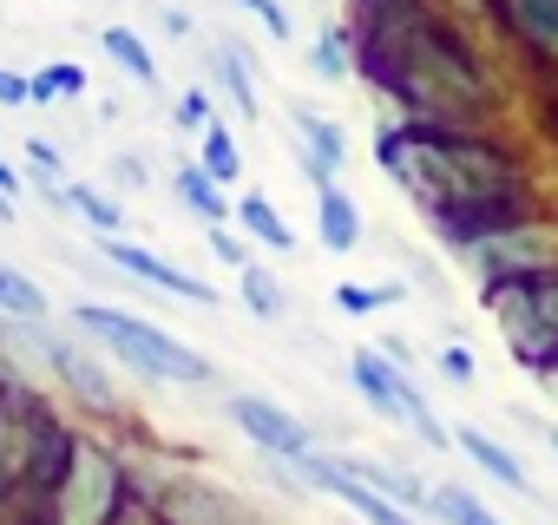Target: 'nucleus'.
<instances>
[{"instance_id":"nucleus-15","label":"nucleus","mask_w":558,"mask_h":525,"mask_svg":"<svg viewBox=\"0 0 558 525\" xmlns=\"http://www.w3.org/2000/svg\"><path fill=\"white\" fill-rule=\"evenodd\" d=\"M236 230H243L250 243H263L269 256H290V249H296V230L283 223V210H276L263 191H243V197H236Z\"/></svg>"},{"instance_id":"nucleus-20","label":"nucleus","mask_w":558,"mask_h":525,"mask_svg":"<svg viewBox=\"0 0 558 525\" xmlns=\"http://www.w3.org/2000/svg\"><path fill=\"white\" fill-rule=\"evenodd\" d=\"M0 316H8V322H47L53 316L47 290L27 270H14V262H0Z\"/></svg>"},{"instance_id":"nucleus-19","label":"nucleus","mask_w":558,"mask_h":525,"mask_svg":"<svg viewBox=\"0 0 558 525\" xmlns=\"http://www.w3.org/2000/svg\"><path fill=\"white\" fill-rule=\"evenodd\" d=\"M427 512L440 518V525H506L480 492H466V486H453V479H440V486H427Z\"/></svg>"},{"instance_id":"nucleus-8","label":"nucleus","mask_w":558,"mask_h":525,"mask_svg":"<svg viewBox=\"0 0 558 525\" xmlns=\"http://www.w3.org/2000/svg\"><path fill=\"white\" fill-rule=\"evenodd\" d=\"M99 256L112 262V270H125L132 283H151V290H165V296H178V303H197V309H217L223 296L204 283V277H191V270H178V262H165L158 249H145V243H125V236H99Z\"/></svg>"},{"instance_id":"nucleus-6","label":"nucleus","mask_w":558,"mask_h":525,"mask_svg":"<svg viewBox=\"0 0 558 525\" xmlns=\"http://www.w3.org/2000/svg\"><path fill=\"white\" fill-rule=\"evenodd\" d=\"M466 270L480 277V290L512 283V277H545V270H558V223L525 217V223L486 236L480 249H466Z\"/></svg>"},{"instance_id":"nucleus-13","label":"nucleus","mask_w":558,"mask_h":525,"mask_svg":"<svg viewBox=\"0 0 558 525\" xmlns=\"http://www.w3.org/2000/svg\"><path fill=\"white\" fill-rule=\"evenodd\" d=\"M316 236H323V249H329V256L362 249V204H355L342 184L316 191Z\"/></svg>"},{"instance_id":"nucleus-31","label":"nucleus","mask_w":558,"mask_h":525,"mask_svg":"<svg viewBox=\"0 0 558 525\" xmlns=\"http://www.w3.org/2000/svg\"><path fill=\"white\" fill-rule=\"evenodd\" d=\"M0 106H34V86H27V73L0 66Z\"/></svg>"},{"instance_id":"nucleus-23","label":"nucleus","mask_w":558,"mask_h":525,"mask_svg":"<svg viewBox=\"0 0 558 525\" xmlns=\"http://www.w3.org/2000/svg\"><path fill=\"white\" fill-rule=\"evenodd\" d=\"M27 86H34V106H60V99H86V66H73V60H53V66H40V73H27Z\"/></svg>"},{"instance_id":"nucleus-26","label":"nucleus","mask_w":558,"mask_h":525,"mask_svg":"<svg viewBox=\"0 0 558 525\" xmlns=\"http://www.w3.org/2000/svg\"><path fill=\"white\" fill-rule=\"evenodd\" d=\"M204 243H210V256L223 262V270H243V262H256V256H250V236H236L230 223H217V230H204Z\"/></svg>"},{"instance_id":"nucleus-32","label":"nucleus","mask_w":558,"mask_h":525,"mask_svg":"<svg viewBox=\"0 0 558 525\" xmlns=\"http://www.w3.org/2000/svg\"><path fill=\"white\" fill-rule=\"evenodd\" d=\"M158 21H165V27H171V40H191V14H178V8H165V14H158Z\"/></svg>"},{"instance_id":"nucleus-2","label":"nucleus","mask_w":558,"mask_h":525,"mask_svg":"<svg viewBox=\"0 0 558 525\" xmlns=\"http://www.w3.org/2000/svg\"><path fill=\"white\" fill-rule=\"evenodd\" d=\"M73 329H80L99 355H112L119 368H132L138 381H158V388H210V381H217L210 355H197L191 342L165 335L158 322H145V316H132V309L80 303V309H73Z\"/></svg>"},{"instance_id":"nucleus-17","label":"nucleus","mask_w":558,"mask_h":525,"mask_svg":"<svg viewBox=\"0 0 558 525\" xmlns=\"http://www.w3.org/2000/svg\"><path fill=\"white\" fill-rule=\"evenodd\" d=\"M236 290H243V309H250L256 322H283V316H290V290H283V277H276L269 262H243V270H236Z\"/></svg>"},{"instance_id":"nucleus-18","label":"nucleus","mask_w":558,"mask_h":525,"mask_svg":"<svg viewBox=\"0 0 558 525\" xmlns=\"http://www.w3.org/2000/svg\"><path fill=\"white\" fill-rule=\"evenodd\" d=\"M99 47H106V60H112L125 80H138L145 93L158 86V60H151V47H145V34H138V27H106V34H99Z\"/></svg>"},{"instance_id":"nucleus-4","label":"nucleus","mask_w":558,"mask_h":525,"mask_svg":"<svg viewBox=\"0 0 558 525\" xmlns=\"http://www.w3.org/2000/svg\"><path fill=\"white\" fill-rule=\"evenodd\" d=\"M349 381H355V394L388 420V427H408L414 440H427V447H453V434L440 427V414H434V401L421 394V381H414V368H401V362H388L381 349H355L349 355Z\"/></svg>"},{"instance_id":"nucleus-9","label":"nucleus","mask_w":558,"mask_h":525,"mask_svg":"<svg viewBox=\"0 0 558 525\" xmlns=\"http://www.w3.org/2000/svg\"><path fill=\"white\" fill-rule=\"evenodd\" d=\"M290 145H296V164H303V178H310L316 191L342 184V164H349V132H342L329 112H316V106H290Z\"/></svg>"},{"instance_id":"nucleus-27","label":"nucleus","mask_w":558,"mask_h":525,"mask_svg":"<svg viewBox=\"0 0 558 525\" xmlns=\"http://www.w3.org/2000/svg\"><path fill=\"white\" fill-rule=\"evenodd\" d=\"M230 8H243L269 40H290V34H296V27H290V14H283V0H230Z\"/></svg>"},{"instance_id":"nucleus-7","label":"nucleus","mask_w":558,"mask_h":525,"mask_svg":"<svg viewBox=\"0 0 558 525\" xmlns=\"http://www.w3.org/2000/svg\"><path fill=\"white\" fill-rule=\"evenodd\" d=\"M223 420L263 453V460H283V466H303L310 453H316V434L283 407V401H269V394H250V388H236L230 401H223Z\"/></svg>"},{"instance_id":"nucleus-11","label":"nucleus","mask_w":558,"mask_h":525,"mask_svg":"<svg viewBox=\"0 0 558 525\" xmlns=\"http://www.w3.org/2000/svg\"><path fill=\"white\" fill-rule=\"evenodd\" d=\"M453 447H460V453H466V460H473V466H480L486 479H499L506 492H519V499H532V473L519 466V453H512L506 440H493L486 427H453Z\"/></svg>"},{"instance_id":"nucleus-35","label":"nucleus","mask_w":558,"mask_h":525,"mask_svg":"<svg viewBox=\"0 0 558 525\" xmlns=\"http://www.w3.org/2000/svg\"><path fill=\"white\" fill-rule=\"evenodd\" d=\"M0 223H14V204H8V197H0Z\"/></svg>"},{"instance_id":"nucleus-10","label":"nucleus","mask_w":558,"mask_h":525,"mask_svg":"<svg viewBox=\"0 0 558 525\" xmlns=\"http://www.w3.org/2000/svg\"><path fill=\"white\" fill-rule=\"evenodd\" d=\"M493 21L538 60L558 73V0H493Z\"/></svg>"},{"instance_id":"nucleus-21","label":"nucleus","mask_w":558,"mask_h":525,"mask_svg":"<svg viewBox=\"0 0 558 525\" xmlns=\"http://www.w3.org/2000/svg\"><path fill=\"white\" fill-rule=\"evenodd\" d=\"M310 66H316V80L349 86V73H355V34L349 27H323L316 47H310Z\"/></svg>"},{"instance_id":"nucleus-24","label":"nucleus","mask_w":558,"mask_h":525,"mask_svg":"<svg viewBox=\"0 0 558 525\" xmlns=\"http://www.w3.org/2000/svg\"><path fill=\"white\" fill-rule=\"evenodd\" d=\"M401 283H336V309L342 316H381L388 303H401Z\"/></svg>"},{"instance_id":"nucleus-28","label":"nucleus","mask_w":558,"mask_h":525,"mask_svg":"<svg viewBox=\"0 0 558 525\" xmlns=\"http://www.w3.org/2000/svg\"><path fill=\"white\" fill-rule=\"evenodd\" d=\"M27 171H34L40 184H66V158H60V145H47V138H27Z\"/></svg>"},{"instance_id":"nucleus-12","label":"nucleus","mask_w":558,"mask_h":525,"mask_svg":"<svg viewBox=\"0 0 558 525\" xmlns=\"http://www.w3.org/2000/svg\"><path fill=\"white\" fill-rule=\"evenodd\" d=\"M171 191H178V204H184V210H191L204 230H217V223H230V217H236L230 191H223V184H217V178H210L197 158H184V164L171 171Z\"/></svg>"},{"instance_id":"nucleus-3","label":"nucleus","mask_w":558,"mask_h":525,"mask_svg":"<svg viewBox=\"0 0 558 525\" xmlns=\"http://www.w3.org/2000/svg\"><path fill=\"white\" fill-rule=\"evenodd\" d=\"M480 303L499 322L512 362L525 375H538V381H558V270L493 283V290H480Z\"/></svg>"},{"instance_id":"nucleus-34","label":"nucleus","mask_w":558,"mask_h":525,"mask_svg":"<svg viewBox=\"0 0 558 525\" xmlns=\"http://www.w3.org/2000/svg\"><path fill=\"white\" fill-rule=\"evenodd\" d=\"M545 447H551V460H558V427H545Z\"/></svg>"},{"instance_id":"nucleus-5","label":"nucleus","mask_w":558,"mask_h":525,"mask_svg":"<svg viewBox=\"0 0 558 525\" xmlns=\"http://www.w3.org/2000/svg\"><path fill=\"white\" fill-rule=\"evenodd\" d=\"M125 499H132L125 492V466L99 440H73V460H66L47 512H53V525H112L125 512Z\"/></svg>"},{"instance_id":"nucleus-25","label":"nucleus","mask_w":558,"mask_h":525,"mask_svg":"<svg viewBox=\"0 0 558 525\" xmlns=\"http://www.w3.org/2000/svg\"><path fill=\"white\" fill-rule=\"evenodd\" d=\"M171 125H178L184 138H204V132L217 125V112H210V93H204V86L178 93V99H171Z\"/></svg>"},{"instance_id":"nucleus-29","label":"nucleus","mask_w":558,"mask_h":525,"mask_svg":"<svg viewBox=\"0 0 558 525\" xmlns=\"http://www.w3.org/2000/svg\"><path fill=\"white\" fill-rule=\"evenodd\" d=\"M434 368H440L453 388H473V375H480V362H473V349H466V342H447V349L434 355Z\"/></svg>"},{"instance_id":"nucleus-33","label":"nucleus","mask_w":558,"mask_h":525,"mask_svg":"<svg viewBox=\"0 0 558 525\" xmlns=\"http://www.w3.org/2000/svg\"><path fill=\"white\" fill-rule=\"evenodd\" d=\"M14 191H21V171H14L8 158H0V197H8V204H14Z\"/></svg>"},{"instance_id":"nucleus-22","label":"nucleus","mask_w":558,"mask_h":525,"mask_svg":"<svg viewBox=\"0 0 558 525\" xmlns=\"http://www.w3.org/2000/svg\"><path fill=\"white\" fill-rule=\"evenodd\" d=\"M197 164L230 191V184L243 178V145H236V132H230V125H210V132L197 138Z\"/></svg>"},{"instance_id":"nucleus-30","label":"nucleus","mask_w":558,"mask_h":525,"mask_svg":"<svg viewBox=\"0 0 558 525\" xmlns=\"http://www.w3.org/2000/svg\"><path fill=\"white\" fill-rule=\"evenodd\" d=\"M145 178H151V171H145V158H132V151H119V158H112V184L145 191Z\"/></svg>"},{"instance_id":"nucleus-1","label":"nucleus","mask_w":558,"mask_h":525,"mask_svg":"<svg viewBox=\"0 0 558 525\" xmlns=\"http://www.w3.org/2000/svg\"><path fill=\"white\" fill-rule=\"evenodd\" d=\"M375 164L427 223L447 217V210L525 191V171H519V158L499 138L453 132V125H414V119L381 125L375 132Z\"/></svg>"},{"instance_id":"nucleus-14","label":"nucleus","mask_w":558,"mask_h":525,"mask_svg":"<svg viewBox=\"0 0 558 525\" xmlns=\"http://www.w3.org/2000/svg\"><path fill=\"white\" fill-rule=\"evenodd\" d=\"M210 73H217L223 99L243 112V125H256L263 99H256V66H250V47H236V40H217V53H210Z\"/></svg>"},{"instance_id":"nucleus-16","label":"nucleus","mask_w":558,"mask_h":525,"mask_svg":"<svg viewBox=\"0 0 558 525\" xmlns=\"http://www.w3.org/2000/svg\"><path fill=\"white\" fill-rule=\"evenodd\" d=\"M60 210H66V217H80V223H86V230H99V236H119V230H125V210H119L99 184H80V178H66V184H60Z\"/></svg>"}]
</instances>
